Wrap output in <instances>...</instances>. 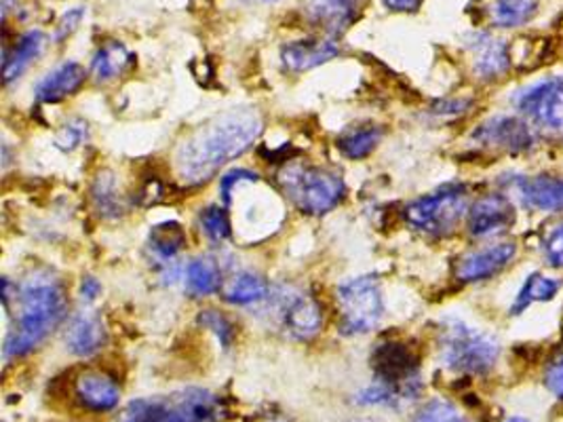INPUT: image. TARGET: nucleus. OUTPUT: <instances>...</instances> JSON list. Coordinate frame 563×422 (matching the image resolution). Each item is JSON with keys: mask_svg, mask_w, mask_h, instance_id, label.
I'll list each match as a JSON object with an SVG mask.
<instances>
[{"mask_svg": "<svg viewBox=\"0 0 563 422\" xmlns=\"http://www.w3.org/2000/svg\"><path fill=\"white\" fill-rule=\"evenodd\" d=\"M466 49L471 53L473 70L479 79H500L511 68L509 47L503 38H496L486 32H473L466 38Z\"/></svg>", "mask_w": 563, "mask_h": 422, "instance_id": "obj_14", "label": "nucleus"}, {"mask_svg": "<svg viewBox=\"0 0 563 422\" xmlns=\"http://www.w3.org/2000/svg\"><path fill=\"white\" fill-rule=\"evenodd\" d=\"M47 47V34L43 30H27L20 38H15V45H4V55H2V80L4 85H11L27 68L43 55Z\"/></svg>", "mask_w": 563, "mask_h": 422, "instance_id": "obj_20", "label": "nucleus"}, {"mask_svg": "<svg viewBox=\"0 0 563 422\" xmlns=\"http://www.w3.org/2000/svg\"><path fill=\"white\" fill-rule=\"evenodd\" d=\"M335 300L342 316V334L361 336L372 332L385 315V300L376 275H361L344 281Z\"/></svg>", "mask_w": 563, "mask_h": 422, "instance_id": "obj_7", "label": "nucleus"}, {"mask_svg": "<svg viewBox=\"0 0 563 422\" xmlns=\"http://www.w3.org/2000/svg\"><path fill=\"white\" fill-rule=\"evenodd\" d=\"M468 208V197L462 186H445L433 195L411 201L404 210V218L418 233L429 237H448L459 229Z\"/></svg>", "mask_w": 563, "mask_h": 422, "instance_id": "obj_6", "label": "nucleus"}, {"mask_svg": "<svg viewBox=\"0 0 563 422\" xmlns=\"http://www.w3.org/2000/svg\"><path fill=\"white\" fill-rule=\"evenodd\" d=\"M271 307L285 334L294 341H310L323 327V309L314 296L300 290L271 291Z\"/></svg>", "mask_w": 563, "mask_h": 422, "instance_id": "obj_8", "label": "nucleus"}, {"mask_svg": "<svg viewBox=\"0 0 563 422\" xmlns=\"http://www.w3.org/2000/svg\"><path fill=\"white\" fill-rule=\"evenodd\" d=\"M91 203L96 213L103 220H114L123 215V195L117 185V178L112 171H102L91 186Z\"/></svg>", "mask_w": 563, "mask_h": 422, "instance_id": "obj_27", "label": "nucleus"}, {"mask_svg": "<svg viewBox=\"0 0 563 422\" xmlns=\"http://www.w3.org/2000/svg\"><path fill=\"white\" fill-rule=\"evenodd\" d=\"M517 256V245L512 241L494 243L482 249L464 254L456 264V277L462 284H479L503 273Z\"/></svg>", "mask_w": 563, "mask_h": 422, "instance_id": "obj_12", "label": "nucleus"}, {"mask_svg": "<svg viewBox=\"0 0 563 422\" xmlns=\"http://www.w3.org/2000/svg\"><path fill=\"white\" fill-rule=\"evenodd\" d=\"M338 38H308L291 41L282 47L283 68L291 75L314 70L340 55Z\"/></svg>", "mask_w": 563, "mask_h": 422, "instance_id": "obj_15", "label": "nucleus"}, {"mask_svg": "<svg viewBox=\"0 0 563 422\" xmlns=\"http://www.w3.org/2000/svg\"><path fill=\"white\" fill-rule=\"evenodd\" d=\"M544 385L553 396L563 399V351H560L544 369Z\"/></svg>", "mask_w": 563, "mask_h": 422, "instance_id": "obj_36", "label": "nucleus"}, {"mask_svg": "<svg viewBox=\"0 0 563 422\" xmlns=\"http://www.w3.org/2000/svg\"><path fill=\"white\" fill-rule=\"evenodd\" d=\"M201 222V231L206 233V237L213 243H224L229 241L232 235L231 218L229 211L220 206H209L206 210L201 211L199 215Z\"/></svg>", "mask_w": 563, "mask_h": 422, "instance_id": "obj_29", "label": "nucleus"}, {"mask_svg": "<svg viewBox=\"0 0 563 422\" xmlns=\"http://www.w3.org/2000/svg\"><path fill=\"white\" fill-rule=\"evenodd\" d=\"M383 140V130L378 125H372V123H363V125H353L349 130L338 135V151L351 160H361V158H367L376 146L380 144Z\"/></svg>", "mask_w": 563, "mask_h": 422, "instance_id": "obj_25", "label": "nucleus"}, {"mask_svg": "<svg viewBox=\"0 0 563 422\" xmlns=\"http://www.w3.org/2000/svg\"><path fill=\"white\" fill-rule=\"evenodd\" d=\"M279 182L287 199L310 215H323L335 210L346 192L344 180L338 171L307 163L285 165L279 174Z\"/></svg>", "mask_w": 563, "mask_h": 422, "instance_id": "obj_4", "label": "nucleus"}, {"mask_svg": "<svg viewBox=\"0 0 563 422\" xmlns=\"http://www.w3.org/2000/svg\"><path fill=\"white\" fill-rule=\"evenodd\" d=\"M562 290V281L555 277H544L540 273H534L526 279L523 288L517 293L515 302H512V315H521L526 309H530L537 302H549L558 296V291Z\"/></svg>", "mask_w": 563, "mask_h": 422, "instance_id": "obj_28", "label": "nucleus"}, {"mask_svg": "<svg viewBox=\"0 0 563 422\" xmlns=\"http://www.w3.org/2000/svg\"><path fill=\"white\" fill-rule=\"evenodd\" d=\"M78 296H80V300H82L85 304H91V302H96V300L102 296V284H100L96 277L87 275V277H82V281H80Z\"/></svg>", "mask_w": 563, "mask_h": 422, "instance_id": "obj_37", "label": "nucleus"}, {"mask_svg": "<svg viewBox=\"0 0 563 422\" xmlns=\"http://www.w3.org/2000/svg\"><path fill=\"white\" fill-rule=\"evenodd\" d=\"M264 132L256 108L241 106L220 112L190 133L176 151V171L188 186L207 185L229 163L243 157Z\"/></svg>", "mask_w": 563, "mask_h": 422, "instance_id": "obj_1", "label": "nucleus"}, {"mask_svg": "<svg viewBox=\"0 0 563 422\" xmlns=\"http://www.w3.org/2000/svg\"><path fill=\"white\" fill-rule=\"evenodd\" d=\"M108 343V330L103 325L102 316L93 311H78L70 316L66 327V348L77 357H93L102 351Z\"/></svg>", "mask_w": 563, "mask_h": 422, "instance_id": "obj_18", "label": "nucleus"}, {"mask_svg": "<svg viewBox=\"0 0 563 422\" xmlns=\"http://www.w3.org/2000/svg\"><path fill=\"white\" fill-rule=\"evenodd\" d=\"M515 224V206L511 197L492 192L479 197L466 213L471 237L492 238L507 233Z\"/></svg>", "mask_w": 563, "mask_h": 422, "instance_id": "obj_11", "label": "nucleus"}, {"mask_svg": "<svg viewBox=\"0 0 563 422\" xmlns=\"http://www.w3.org/2000/svg\"><path fill=\"white\" fill-rule=\"evenodd\" d=\"M443 366L459 374H486L500 357V343L461 319H448L439 332Z\"/></svg>", "mask_w": 563, "mask_h": 422, "instance_id": "obj_3", "label": "nucleus"}, {"mask_svg": "<svg viewBox=\"0 0 563 422\" xmlns=\"http://www.w3.org/2000/svg\"><path fill=\"white\" fill-rule=\"evenodd\" d=\"M507 190L528 210L562 213L563 178L555 176H515Z\"/></svg>", "mask_w": 563, "mask_h": 422, "instance_id": "obj_13", "label": "nucleus"}, {"mask_svg": "<svg viewBox=\"0 0 563 422\" xmlns=\"http://www.w3.org/2000/svg\"><path fill=\"white\" fill-rule=\"evenodd\" d=\"M473 140L489 151L517 155V153L530 151L537 142V135L532 125L523 119L494 116L473 132Z\"/></svg>", "mask_w": 563, "mask_h": 422, "instance_id": "obj_10", "label": "nucleus"}, {"mask_svg": "<svg viewBox=\"0 0 563 422\" xmlns=\"http://www.w3.org/2000/svg\"><path fill=\"white\" fill-rule=\"evenodd\" d=\"M87 140H89L87 123L82 119H70L66 125H62L57 130L53 137V144L62 153H75Z\"/></svg>", "mask_w": 563, "mask_h": 422, "instance_id": "obj_31", "label": "nucleus"}, {"mask_svg": "<svg viewBox=\"0 0 563 422\" xmlns=\"http://www.w3.org/2000/svg\"><path fill=\"white\" fill-rule=\"evenodd\" d=\"M363 2L365 0H310L307 7L308 22L321 27L330 38H338L357 22Z\"/></svg>", "mask_w": 563, "mask_h": 422, "instance_id": "obj_17", "label": "nucleus"}, {"mask_svg": "<svg viewBox=\"0 0 563 422\" xmlns=\"http://www.w3.org/2000/svg\"><path fill=\"white\" fill-rule=\"evenodd\" d=\"M517 110L532 127L563 132V77L538 80L515 96Z\"/></svg>", "mask_w": 563, "mask_h": 422, "instance_id": "obj_9", "label": "nucleus"}, {"mask_svg": "<svg viewBox=\"0 0 563 422\" xmlns=\"http://www.w3.org/2000/svg\"><path fill=\"white\" fill-rule=\"evenodd\" d=\"M538 0H486L484 13L494 27H519L534 20Z\"/></svg>", "mask_w": 563, "mask_h": 422, "instance_id": "obj_24", "label": "nucleus"}, {"mask_svg": "<svg viewBox=\"0 0 563 422\" xmlns=\"http://www.w3.org/2000/svg\"><path fill=\"white\" fill-rule=\"evenodd\" d=\"M184 286L188 296L192 298H207L213 296L222 288V268L220 263L211 256L192 258L184 266Z\"/></svg>", "mask_w": 563, "mask_h": 422, "instance_id": "obj_21", "label": "nucleus"}, {"mask_svg": "<svg viewBox=\"0 0 563 422\" xmlns=\"http://www.w3.org/2000/svg\"><path fill=\"white\" fill-rule=\"evenodd\" d=\"M243 2L250 4V7H273V4H277L282 0H243Z\"/></svg>", "mask_w": 563, "mask_h": 422, "instance_id": "obj_39", "label": "nucleus"}, {"mask_svg": "<svg viewBox=\"0 0 563 422\" xmlns=\"http://www.w3.org/2000/svg\"><path fill=\"white\" fill-rule=\"evenodd\" d=\"M542 256L549 266L563 268V222L551 226L542 237Z\"/></svg>", "mask_w": 563, "mask_h": 422, "instance_id": "obj_34", "label": "nucleus"}, {"mask_svg": "<svg viewBox=\"0 0 563 422\" xmlns=\"http://www.w3.org/2000/svg\"><path fill=\"white\" fill-rule=\"evenodd\" d=\"M131 53L119 41H106L91 57V79L98 85H108L119 79L131 64Z\"/></svg>", "mask_w": 563, "mask_h": 422, "instance_id": "obj_22", "label": "nucleus"}, {"mask_svg": "<svg viewBox=\"0 0 563 422\" xmlns=\"http://www.w3.org/2000/svg\"><path fill=\"white\" fill-rule=\"evenodd\" d=\"M87 77V70L78 62H62L36 82L34 98L41 104H59L80 91Z\"/></svg>", "mask_w": 563, "mask_h": 422, "instance_id": "obj_19", "label": "nucleus"}, {"mask_svg": "<svg viewBox=\"0 0 563 422\" xmlns=\"http://www.w3.org/2000/svg\"><path fill=\"white\" fill-rule=\"evenodd\" d=\"M222 401L207 389H184L169 397L135 399L123 422H220Z\"/></svg>", "mask_w": 563, "mask_h": 422, "instance_id": "obj_5", "label": "nucleus"}, {"mask_svg": "<svg viewBox=\"0 0 563 422\" xmlns=\"http://www.w3.org/2000/svg\"><path fill=\"white\" fill-rule=\"evenodd\" d=\"M18 315L7 334L2 355L22 359L45 343L68 315V296L62 277L52 268H36L15 286Z\"/></svg>", "mask_w": 563, "mask_h": 422, "instance_id": "obj_2", "label": "nucleus"}, {"mask_svg": "<svg viewBox=\"0 0 563 422\" xmlns=\"http://www.w3.org/2000/svg\"><path fill=\"white\" fill-rule=\"evenodd\" d=\"M243 185H260V176L252 169H231L220 178V197L224 201V206H231L232 195L239 186Z\"/></svg>", "mask_w": 563, "mask_h": 422, "instance_id": "obj_33", "label": "nucleus"}, {"mask_svg": "<svg viewBox=\"0 0 563 422\" xmlns=\"http://www.w3.org/2000/svg\"><path fill=\"white\" fill-rule=\"evenodd\" d=\"M413 422H468V419L454 403L445 399H433L420 408V412L413 417Z\"/></svg>", "mask_w": 563, "mask_h": 422, "instance_id": "obj_32", "label": "nucleus"}, {"mask_svg": "<svg viewBox=\"0 0 563 422\" xmlns=\"http://www.w3.org/2000/svg\"><path fill=\"white\" fill-rule=\"evenodd\" d=\"M386 9L395 13H413L422 4V0H383Z\"/></svg>", "mask_w": 563, "mask_h": 422, "instance_id": "obj_38", "label": "nucleus"}, {"mask_svg": "<svg viewBox=\"0 0 563 422\" xmlns=\"http://www.w3.org/2000/svg\"><path fill=\"white\" fill-rule=\"evenodd\" d=\"M85 7H73V9H68L59 20H57V24H55V30H53L52 38L55 43H64L66 38H70L75 32H77L78 26L82 24V20H85Z\"/></svg>", "mask_w": 563, "mask_h": 422, "instance_id": "obj_35", "label": "nucleus"}, {"mask_svg": "<svg viewBox=\"0 0 563 422\" xmlns=\"http://www.w3.org/2000/svg\"><path fill=\"white\" fill-rule=\"evenodd\" d=\"M271 296L268 281L254 270H241L224 288V300L234 307H256Z\"/></svg>", "mask_w": 563, "mask_h": 422, "instance_id": "obj_23", "label": "nucleus"}, {"mask_svg": "<svg viewBox=\"0 0 563 422\" xmlns=\"http://www.w3.org/2000/svg\"><path fill=\"white\" fill-rule=\"evenodd\" d=\"M75 397L80 408L96 414H103V412H112L119 406L121 389L108 374H103L100 369H85L75 380Z\"/></svg>", "mask_w": 563, "mask_h": 422, "instance_id": "obj_16", "label": "nucleus"}, {"mask_svg": "<svg viewBox=\"0 0 563 422\" xmlns=\"http://www.w3.org/2000/svg\"><path fill=\"white\" fill-rule=\"evenodd\" d=\"M186 243H188V237L178 222L156 224L148 235V247H151L156 263H161L163 266L176 263V258H178L179 252L186 247Z\"/></svg>", "mask_w": 563, "mask_h": 422, "instance_id": "obj_26", "label": "nucleus"}, {"mask_svg": "<svg viewBox=\"0 0 563 422\" xmlns=\"http://www.w3.org/2000/svg\"><path fill=\"white\" fill-rule=\"evenodd\" d=\"M197 323L203 330H209L218 338V343H220L224 351H231V346L234 344V336H236V327H234V323H232L229 316L220 313V311H216V309H206V311H201L199 316H197Z\"/></svg>", "mask_w": 563, "mask_h": 422, "instance_id": "obj_30", "label": "nucleus"}, {"mask_svg": "<svg viewBox=\"0 0 563 422\" xmlns=\"http://www.w3.org/2000/svg\"><path fill=\"white\" fill-rule=\"evenodd\" d=\"M11 2H13V0H4V13L9 11V4H11Z\"/></svg>", "mask_w": 563, "mask_h": 422, "instance_id": "obj_40", "label": "nucleus"}, {"mask_svg": "<svg viewBox=\"0 0 563 422\" xmlns=\"http://www.w3.org/2000/svg\"><path fill=\"white\" fill-rule=\"evenodd\" d=\"M505 422H530V421H526V419H509V421H505Z\"/></svg>", "mask_w": 563, "mask_h": 422, "instance_id": "obj_41", "label": "nucleus"}]
</instances>
